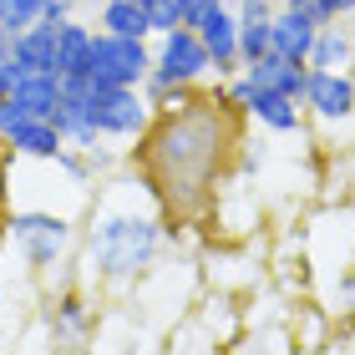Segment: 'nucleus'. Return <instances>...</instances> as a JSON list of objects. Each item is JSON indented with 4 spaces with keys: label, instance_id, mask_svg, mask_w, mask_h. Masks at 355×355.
<instances>
[{
    "label": "nucleus",
    "instance_id": "obj_1",
    "mask_svg": "<svg viewBox=\"0 0 355 355\" xmlns=\"http://www.w3.org/2000/svg\"><path fill=\"white\" fill-rule=\"evenodd\" d=\"M239 112L223 96H193L178 112H163L148 127L142 148V178L163 198V214H198L214 198V178H223V157L239 142Z\"/></svg>",
    "mask_w": 355,
    "mask_h": 355
},
{
    "label": "nucleus",
    "instance_id": "obj_2",
    "mask_svg": "<svg viewBox=\"0 0 355 355\" xmlns=\"http://www.w3.org/2000/svg\"><path fill=\"white\" fill-rule=\"evenodd\" d=\"M82 249H87V274H96L102 284H117V289L137 284L157 264V249H163V198L153 193L148 178L102 188V198L92 203Z\"/></svg>",
    "mask_w": 355,
    "mask_h": 355
},
{
    "label": "nucleus",
    "instance_id": "obj_3",
    "mask_svg": "<svg viewBox=\"0 0 355 355\" xmlns=\"http://www.w3.org/2000/svg\"><path fill=\"white\" fill-rule=\"evenodd\" d=\"M6 239L15 244L21 264L31 269V279H46L51 269L71 264L76 254V223L51 214V208H15L6 218Z\"/></svg>",
    "mask_w": 355,
    "mask_h": 355
},
{
    "label": "nucleus",
    "instance_id": "obj_4",
    "mask_svg": "<svg viewBox=\"0 0 355 355\" xmlns=\"http://www.w3.org/2000/svg\"><path fill=\"white\" fill-rule=\"evenodd\" d=\"M153 71V41H127V36H92V56H87V76L96 87H142Z\"/></svg>",
    "mask_w": 355,
    "mask_h": 355
},
{
    "label": "nucleus",
    "instance_id": "obj_5",
    "mask_svg": "<svg viewBox=\"0 0 355 355\" xmlns=\"http://www.w3.org/2000/svg\"><path fill=\"white\" fill-rule=\"evenodd\" d=\"M87 112L107 142H142L153 127V107L142 96V87H96Z\"/></svg>",
    "mask_w": 355,
    "mask_h": 355
},
{
    "label": "nucleus",
    "instance_id": "obj_6",
    "mask_svg": "<svg viewBox=\"0 0 355 355\" xmlns=\"http://www.w3.org/2000/svg\"><path fill=\"white\" fill-rule=\"evenodd\" d=\"M153 76H163L173 87H198L214 76V61H208V46L193 26H178L168 36H157L153 46Z\"/></svg>",
    "mask_w": 355,
    "mask_h": 355
},
{
    "label": "nucleus",
    "instance_id": "obj_7",
    "mask_svg": "<svg viewBox=\"0 0 355 355\" xmlns=\"http://www.w3.org/2000/svg\"><path fill=\"white\" fill-rule=\"evenodd\" d=\"M304 112L320 122L355 117V71H310V82H304Z\"/></svg>",
    "mask_w": 355,
    "mask_h": 355
},
{
    "label": "nucleus",
    "instance_id": "obj_8",
    "mask_svg": "<svg viewBox=\"0 0 355 355\" xmlns=\"http://www.w3.org/2000/svg\"><path fill=\"white\" fill-rule=\"evenodd\" d=\"M208 46V61H214V76L229 82V76L244 71V56H239V15L234 6H218L214 15H203V26H193Z\"/></svg>",
    "mask_w": 355,
    "mask_h": 355
},
{
    "label": "nucleus",
    "instance_id": "obj_9",
    "mask_svg": "<svg viewBox=\"0 0 355 355\" xmlns=\"http://www.w3.org/2000/svg\"><path fill=\"white\" fill-rule=\"evenodd\" d=\"M0 142H6V153L15 157V163H56V153L67 148V137L56 132L51 117H26V122H15Z\"/></svg>",
    "mask_w": 355,
    "mask_h": 355
},
{
    "label": "nucleus",
    "instance_id": "obj_10",
    "mask_svg": "<svg viewBox=\"0 0 355 355\" xmlns=\"http://www.w3.org/2000/svg\"><path fill=\"white\" fill-rule=\"evenodd\" d=\"M244 76H249L259 92H274V96H295V102H304L310 67H304V61H289V56H279V51H269V56L254 61V67H244Z\"/></svg>",
    "mask_w": 355,
    "mask_h": 355
},
{
    "label": "nucleus",
    "instance_id": "obj_11",
    "mask_svg": "<svg viewBox=\"0 0 355 355\" xmlns=\"http://www.w3.org/2000/svg\"><path fill=\"white\" fill-rule=\"evenodd\" d=\"M315 36H320V26L310 21V15H300V10H274V21H269V51H279L289 61H310L315 51Z\"/></svg>",
    "mask_w": 355,
    "mask_h": 355
},
{
    "label": "nucleus",
    "instance_id": "obj_12",
    "mask_svg": "<svg viewBox=\"0 0 355 355\" xmlns=\"http://www.w3.org/2000/svg\"><path fill=\"white\" fill-rule=\"evenodd\" d=\"M92 36H96V31L87 21H76V15L56 26V76H87Z\"/></svg>",
    "mask_w": 355,
    "mask_h": 355
},
{
    "label": "nucleus",
    "instance_id": "obj_13",
    "mask_svg": "<svg viewBox=\"0 0 355 355\" xmlns=\"http://www.w3.org/2000/svg\"><path fill=\"white\" fill-rule=\"evenodd\" d=\"M304 67H310V71H350L355 67V36L340 31V26H320L315 51H310Z\"/></svg>",
    "mask_w": 355,
    "mask_h": 355
},
{
    "label": "nucleus",
    "instance_id": "obj_14",
    "mask_svg": "<svg viewBox=\"0 0 355 355\" xmlns=\"http://www.w3.org/2000/svg\"><path fill=\"white\" fill-rule=\"evenodd\" d=\"M10 102L26 112V117H51L61 102V76L56 71H31L21 87L10 92Z\"/></svg>",
    "mask_w": 355,
    "mask_h": 355
},
{
    "label": "nucleus",
    "instance_id": "obj_15",
    "mask_svg": "<svg viewBox=\"0 0 355 355\" xmlns=\"http://www.w3.org/2000/svg\"><path fill=\"white\" fill-rule=\"evenodd\" d=\"M96 31H107V36H127V41H153L148 10H142L137 0H107V6L96 10Z\"/></svg>",
    "mask_w": 355,
    "mask_h": 355
},
{
    "label": "nucleus",
    "instance_id": "obj_16",
    "mask_svg": "<svg viewBox=\"0 0 355 355\" xmlns=\"http://www.w3.org/2000/svg\"><path fill=\"white\" fill-rule=\"evenodd\" d=\"M249 117L259 122V127H269V132L289 137V132H300V127H304V102H295V96H274V92H259V102L249 107Z\"/></svg>",
    "mask_w": 355,
    "mask_h": 355
},
{
    "label": "nucleus",
    "instance_id": "obj_17",
    "mask_svg": "<svg viewBox=\"0 0 355 355\" xmlns=\"http://www.w3.org/2000/svg\"><path fill=\"white\" fill-rule=\"evenodd\" d=\"M15 61L26 71H56V26L51 21H36L31 31L15 36Z\"/></svg>",
    "mask_w": 355,
    "mask_h": 355
},
{
    "label": "nucleus",
    "instance_id": "obj_18",
    "mask_svg": "<svg viewBox=\"0 0 355 355\" xmlns=\"http://www.w3.org/2000/svg\"><path fill=\"white\" fill-rule=\"evenodd\" d=\"M41 21V0H0V31H10V36H21Z\"/></svg>",
    "mask_w": 355,
    "mask_h": 355
},
{
    "label": "nucleus",
    "instance_id": "obj_19",
    "mask_svg": "<svg viewBox=\"0 0 355 355\" xmlns=\"http://www.w3.org/2000/svg\"><path fill=\"white\" fill-rule=\"evenodd\" d=\"M239 56H244V67L269 56V21H239Z\"/></svg>",
    "mask_w": 355,
    "mask_h": 355
},
{
    "label": "nucleus",
    "instance_id": "obj_20",
    "mask_svg": "<svg viewBox=\"0 0 355 355\" xmlns=\"http://www.w3.org/2000/svg\"><path fill=\"white\" fill-rule=\"evenodd\" d=\"M218 96H223V102H229L234 112H244V117H249V107L259 102V87H254L249 76L239 71V76H229V82H218Z\"/></svg>",
    "mask_w": 355,
    "mask_h": 355
},
{
    "label": "nucleus",
    "instance_id": "obj_21",
    "mask_svg": "<svg viewBox=\"0 0 355 355\" xmlns=\"http://www.w3.org/2000/svg\"><path fill=\"white\" fill-rule=\"evenodd\" d=\"M142 10H148V31H153V41L183 26V15H178V0H153V6H142Z\"/></svg>",
    "mask_w": 355,
    "mask_h": 355
},
{
    "label": "nucleus",
    "instance_id": "obj_22",
    "mask_svg": "<svg viewBox=\"0 0 355 355\" xmlns=\"http://www.w3.org/2000/svg\"><path fill=\"white\" fill-rule=\"evenodd\" d=\"M279 6H284V10H300V15H310L315 26H335V21H340L330 0H279Z\"/></svg>",
    "mask_w": 355,
    "mask_h": 355
},
{
    "label": "nucleus",
    "instance_id": "obj_23",
    "mask_svg": "<svg viewBox=\"0 0 355 355\" xmlns=\"http://www.w3.org/2000/svg\"><path fill=\"white\" fill-rule=\"evenodd\" d=\"M218 6H229V0H178V15H183V26H203V15H214Z\"/></svg>",
    "mask_w": 355,
    "mask_h": 355
},
{
    "label": "nucleus",
    "instance_id": "obj_24",
    "mask_svg": "<svg viewBox=\"0 0 355 355\" xmlns=\"http://www.w3.org/2000/svg\"><path fill=\"white\" fill-rule=\"evenodd\" d=\"M229 6L239 21H274V10H279L274 0H229Z\"/></svg>",
    "mask_w": 355,
    "mask_h": 355
},
{
    "label": "nucleus",
    "instance_id": "obj_25",
    "mask_svg": "<svg viewBox=\"0 0 355 355\" xmlns=\"http://www.w3.org/2000/svg\"><path fill=\"white\" fill-rule=\"evenodd\" d=\"M26 76H31V71H26V67H21L15 56H10V61H0V96H10L15 87L26 82Z\"/></svg>",
    "mask_w": 355,
    "mask_h": 355
},
{
    "label": "nucleus",
    "instance_id": "obj_26",
    "mask_svg": "<svg viewBox=\"0 0 355 355\" xmlns=\"http://www.w3.org/2000/svg\"><path fill=\"white\" fill-rule=\"evenodd\" d=\"M71 15H76V0H41V21L61 26V21H71Z\"/></svg>",
    "mask_w": 355,
    "mask_h": 355
},
{
    "label": "nucleus",
    "instance_id": "obj_27",
    "mask_svg": "<svg viewBox=\"0 0 355 355\" xmlns=\"http://www.w3.org/2000/svg\"><path fill=\"white\" fill-rule=\"evenodd\" d=\"M15 56V36H10V31H0V61H10Z\"/></svg>",
    "mask_w": 355,
    "mask_h": 355
},
{
    "label": "nucleus",
    "instance_id": "obj_28",
    "mask_svg": "<svg viewBox=\"0 0 355 355\" xmlns=\"http://www.w3.org/2000/svg\"><path fill=\"white\" fill-rule=\"evenodd\" d=\"M335 6V15H355V0H330Z\"/></svg>",
    "mask_w": 355,
    "mask_h": 355
},
{
    "label": "nucleus",
    "instance_id": "obj_29",
    "mask_svg": "<svg viewBox=\"0 0 355 355\" xmlns=\"http://www.w3.org/2000/svg\"><path fill=\"white\" fill-rule=\"evenodd\" d=\"M137 6H153V0H137Z\"/></svg>",
    "mask_w": 355,
    "mask_h": 355
},
{
    "label": "nucleus",
    "instance_id": "obj_30",
    "mask_svg": "<svg viewBox=\"0 0 355 355\" xmlns=\"http://www.w3.org/2000/svg\"><path fill=\"white\" fill-rule=\"evenodd\" d=\"M0 107H6V96H0Z\"/></svg>",
    "mask_w": 355,
    "mask_h": 355
},
{
    "label": "nucleus",
    "instance_id": "obj_31",
    "mask_svg": "<svg viewBox=\"0 0 355 355\" xmlns=\"http://www.w3.org/2000/svg\"><path fill=\"white\" fill-rule=\"evenodd\" d=\"M102 6H107V0H102Z\"/></svg>",
    "mask_w": 355,
    "mask_h": 355
}]
</instances>
